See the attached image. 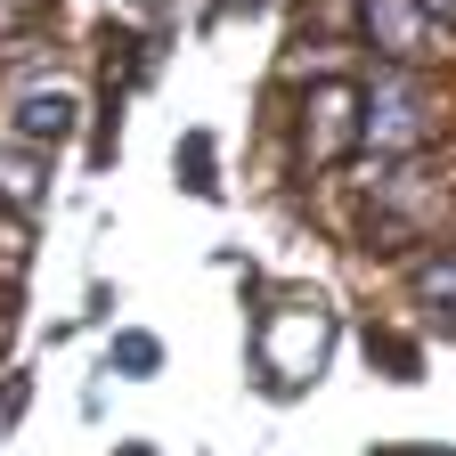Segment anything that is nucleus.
<instances>
[{
	"mask_svg": "<svg viewBox=\"0 0 456 456\" xmlns=\"http://www.w3.org/2000/svg\"><path fill=\"white\" fill-rule=\"evenodd\" d=\"M424 139H432V98H424L408 74L367 82V106H359V147H375V155H416Z\"/></svg>",
	"mask_w": 456,
	"mask_h": 456,
	"instance_id": "1",
	"label": "nucleus"
},
{
	"mask_svg": "<svg viewBox=\"0 0 456 456\" xmlns=\"http://www.w3.org/2000/svg\"><path fill=\"white\" fill-rule=\"evenodd\" d=\"M326 359H334V318L326 310H294V318L261 326V375L277 391H302Z\"/></svg>",
	"mask_w": 456,
	"mask_h": 456,
	"instance_id": "2",
	"label": "nucleus"
},
{
	"mask_svg": "<svg viewBox=\"0 0 456 456\" xmlns=\"http://www.w3.org/2000/svg\"><path fill=\"white\" fill-rule=\"evenodd\" d=\"M359 106H367V90L359 82H318L310 90V106H302V147L318 155V163H334V155H351L359 147Z\"/></svg>",
	"mask_w": 456,
	"mask_h": 456,
	"instance_id": "3",
	"label": "nucleus"
},
{
	"mask_svg": "<svg viewBox=\"0 0 456 456\" xmlns=\"http://www.w3.org/2000/svg\"><path fill=\"white\" fill-rule=\"evenodd\" d=\"M359 33L375 49H391L399 66H416L432 41V17H424V0H359Z\"/></svg>",
	"mask_w": 456,
	"mask_h": 456,
	"instance_id": "4",
	"label": "nucleus"
},
{
	"mask_svg": "<svg viewBox=\"0 0 456 456\" xmlns=\"http://www.w3.org/2000/svg\"><path fill=\"white\" fill-rule=\"evenodd\" d=\"M74 114H82V106H74V90H66V82H49V90H25V98H17L9 131H17L25 147H57V139L74 131Z\"/></svg>",
	"mask_w": 456,
	"mask_h": 456,
	"instance_id": "5",
	"label": "nucleus"
},
{
	"mask_svg": "<svg viewBox=\"0 0 456 456\" xmlns=\"http://www.w3.org/2000/svg\"><path fill=\"white\" fill-rule=\"evenodd\" d=\"M180 180H188L196 196H212V188H220V163H212V139H204V131H188V139H180Z\"/></svg>",
	"mask_w": 456,
	"mask_h": 456,
	"instance_id": "6",
	"label": "nucleus"
},
{
	"mask_svg": "<svg viewBox=\"0 0 456 456\" xmlns=\"http://www.w3.org/2000/svg\"><path fill=\"white\" fill-rule=\"evenodd\" d=\"M0 196H9V204H33L41 196V163L17 155V147H0Z\"/></svg>",
	"mask_w": 456,
	"mask_h": 456,
	"instance_id": "7",
	"label": "nucleus"
},
{
	"mask_svg": "<svg viewBox=\"0 0 456 456\" xmlns=\"http://www.w3.org/2000/svg\"><path fill=\"white\" fill-rule=\"evenodd\" d=\"M416 294H424V310H456V253H440V261L416 269Z\"/></svg>",
	"mask_w": 456,
	"mask_h": 456,
	"instance_id": "8",
	"label": "nucleus"
},
{
	"mask_svg": "<svg viewBox=\"0 0 456 456\" xmlns=\"http://www.w3.org/2000/svg\"><path fill=\"white\" fill-rule=\"evenodd\" d=\"M114 367H123V375H155L163 367V342L155 334H123V342H114Z\"/></svg>",
	"mask_w": 456,
	"mask_h": 456,
	"instance_id": "9",
	"label": "nucleus"
},
{
	"mask_svg": "<svg viewBox=\"0 0 456 456\" xmlns=\"http://www.w3.org/2000/svg\"><path fill=\"white\" fill-rule=\"evenodd\" d=\"M367 351H375V367H383V375H416V351H408V342H391V334H375Z\"/></svg>",
	"mask_w": 456,
	"mask_h": 456,
	"instance_id": "10",
	"label": "nucleus"
},
{
	"mask_svg": "<svg viewBox=\"0 0 456 456\" xmlns=\"http://www.w3.org/2000/svg\"><path fill=\"white\" fill-rule=\"evenodd\" d=\"M25 416V375H9V391H0V432H9Z\"/></svg>",
	"mask_w": 456,
	"mask_h": 456,
	"instance_id": "11",
	"label": "nucleus"
},
{
	"mask_svg": "<svg viewBox=\"0 0 456 456\" xmlns=\"http://www.w3.org/2000/svg\"><path fill=\"white\" fill-rule=\"evenodd\" d=\"M424 17H440V25H456V0H424Z\"/></svg>",
	"mask_w": 456,
	"mask_h": 456,
	"instance_id": "12",
	"label": "nucleus"
},
{
	"mask_svg": "<svg viewBox=\"0 0 456 456\" xmlns=\"http://www.w3.org/2000/svg\"><path fill=\"white\" fill-rule=\"evenodd\" d=\"M123 456H155V448H147V440H131V448H123Z\"/></svg>",
	"mask_w": 456,
	"mask_h": 456,
	"instance_id": "13",
	"label": "nucleus"
},
{
	"mask_svg": "<svg viewBox=\"0 0 456 456\" xmlns=\"http://www.w3.org/2000/svg\"><path fill=\"white\" fill-rule=\"evenodd\" d=\"M399 456H440V448H399Z\"/></svg>",
	"mask_w": 456,
	"mask_h": 456,
	"instance_id": "14",
	"label": "nucleus"
},
{
	"mask_svg": "<svg viewBox=\"0 0 456 456\" xmlns=\"http://www.w3.org/2000/svg\"><path fill=\"white\" fill-rule=\"evenodd\" d=\"M0 25H9V0H0Z\"/></svg>",
	"mask_w": 456,
	"mask_h": 456,
	"instance_id": "15",
	"label": "nucleus"
}]
</instances>
